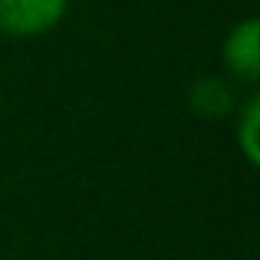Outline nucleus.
Here are the masks:
<instances>
[{"label": "nucleus", "mask_w": 260, "mask_h": 260, "mask_svg": "<svg viewBox=\"0 0 260 260\" xmlns=\"http://www.w3.org/2000/svg\"><path fill=\"white\" fill-rule=\"evenodd\" d=\"M70 0H0V33L17 40L43 37L66 17Z\"/></svg>", "instance_id": "1"}, {"label": "nucleus", "mask_w": 260, "mask_h": 260, "mask_svg": "<svg viewBox=\"0 0 260 260\" xmlns=\"http://www.w3.org/2000/svg\"><path fill=\"white\" fill-rule=\"evenodd\" d=\"M224 66L241 83H257L260 76V23L254 17L231 26L224 40Z\"/></svg>", "instance_id": "2"}, {"label": "nucleus", "mask_w": 260, "mask_h": 260, "mask_svg": "<svg viewBox=\"0 0 260 260\" xmlns=\"http://www.w3.org/2000/svg\"><path fill=\"white\" fill-rule=\"evenodd\" d=\"M191 109H194L198 115H208V119H217V115H224L231 106H234V92H231V86L224 83V79L217 76H201L194 86H191Z\"/></svg>", "instance_id": "3"}, {"label": "nucleus", "mask_w": 260, "mask_h": 260, "mask_svg": "<svg viewBox=\"0 0 260 260\" xmlns=\"http://www.w3.org/2000/svg\"><path fill=\"white\" fill-rule=\"evenodd\" d=\"M257 128H260V102L250 99L237 119V142H241V152L250 165H257Z\"/></svg>", "instance_id": "4"}]
</instances>
